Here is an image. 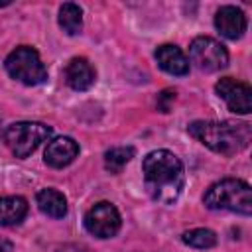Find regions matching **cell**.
Returning a JSON list of instances; mask_svg holds the SVG:
<instances>
[{
  "instance_id": "obj_1",
  "label": "cell",
  "mask_w": 252,
  "mask_h": 252,
  "mask_svg": "<svg viewBox=\"0 0 252 252\" xmlns=\"http://www.w3.org/2000/svg\"><path fill=\"white\" fill-rule=\"evenodd\" d=\"M144 183L150 197L158 203H173L185 185V173L181 159L169 150H154L142 163Z\"/></svg>"
},
{
  "instance_id": "obj_2",
  "label": "cell",
  "mask_w": 252,
  "mask_h": 252,
  "mask_svg": "<svg viewBox=\"0 0 252 252\" xmlns=\"http://www.w3.org/2000/svg\"><path fill=\"white\" fill-rule=\"evenodd\" d=\"M187 132L197 138L209 150L232 156L242 152L250 142V126L248 124H232V122H213V120H197L187 126Z\"/></svg>"
},
{
  "instance_id": "obj_3",
  "label": "cell",
  "mask_w": 252,
  "mask_h": 252,
  "mask_svg": "<svg viewBox=\"0 0 252 252\" xmlns=\"http://www.w3.org/2000/svg\"><path fill=\"white\" fill-rule=\"evenodd\" d=\"M203 203L213 211L252 215V189L242 179H220L207 189Z\"/></svg>"
},
{
  "instance_id": "obj_4",
  "label": "cell",
  "mask_w": 252,
  "mask_h": 252,
  "mask_svg": "<svg viewBox=\"0 0 252 252\" xmlns=\"http://www.w3.org/2000/svg\"><path fill=\"white\" fill-rule=\"evenodd\" d=\"M51 136V128L41 122H14L4 130V142L16 158H28Z\"/></svg>"
},
{
  "instance_id": "obj_5",
  "label": "cell",
  "mask_w": 252,
  "mask_h": 252,
  "mask_svg": "<svg viewBox=\"0 0 252 252\" xmlns=\"http://www.w3.org/2000/svg\"><path fill=\"white\" fill-rule=\"evenodd\" d=\"M6 71L24 85H41L47 79V69L41 63L39 53L28 45L16 47L6 57Z\"/></svg>"
},
{
  "instance_id": "obj_6",
  "label": "cell",
  "mask_w": 252,
  "mask_h": 252,
  "mask_svg": "<svg viewBox=\"0 0 252 252\" xmlns=\"http://www.w3.org/2000/svg\"><path fill=\"white\" fill-rule=\"evenodd\" d=\"M189 59L197 69H201L205 73H215L228 65V51L217 39L201 35L191 41Z\"/></svg>"
},
{
  "instance_id": "obj_7",
  "label": "cell",
  "mask_w": 252,
  "mask_h": 252,
  "mask_svg": "<svg viewBox=\"0 0 252 252\" xmlns=\"http://www.w3.org/2000/svg\"><path fill=\"white\" fill-rule=\"evenodd\" d=\"M85 228L96 238H110L120 228V215L114 205L100 201L85 215Z\"/></svg>"
},
{
  "instance_id": "obj_8",
  "label": "cell",
  "mask_w": 252,
  "mask_h": 252,
  "mask_svg": "<svg viewBox=\"0 0 252 252\" xmlns=\"http://www.w3.org/2000/svg\"><path fill=\"white\" fill-rule=\"evenodd\" d=\"M215 91L232 112L248 114L252 110V89L246 83H240L232 77H222L220 81H217Z\"/></svg>"
},
{
  "instance_id": "obj_9",
  "label": "cell",
  "mask_w": 252,
  "mask_h": 252,
  "mask_svg": "<svg viewBox=\"0 0 252 252\" xmlns=\"http://www.w3.org/2000/svg\"><path fill=\"white\" fill-rule=\"evenodd\" d=\"M215 26L220 32V35L228 39H238L246 32V16L236 6H222L217 10Z\"/></svg>"
},
{
  "instance_id": "obj_10",
  "label": "cell",
  "mask_w": 252,
  "mask_h": 252,
  "mask_svg": "<svg viewBox=\"0 0 252 252\" xmlns=\"http://www.w3.org/2000/svg\"><path fill=\"white\" fill-rule=\"evenodd\" d=\"M79 154V146L73 138L69 136H59V138H53L47 148H45V154H43V159L47 165L51 167H65L69 165Z\"/></svg>"
},
{
  "instance_id": "obj_11",
  "label": "cell",
  "mask_w": 252,
  "mask_h": 252,
  "mask_svg": "<svg viewBox=\"0 0 252 252\" xmlns=\"http://www.w3.org/2000/svg\"><path fill=\"white\" fill-rule=\"evenodd\" d=\"M156 59L158 65L171 75H187L189 73V59L185 57V53L171 43H163L156 49Z\"/></svg>"
},
{
  "instance_id": "obj_12",
  "label": "cell",
  "mask_w": 252,
  "mask_h": 252,
  "mask_svg": "<svg viewBox=\"0 0 252 252\" xmlns=\"http://www.w3.org/2000/svg\"><path fill=\"white\" fill-rule=\"evenodd\" d=\"M65 81L75 91H87L94 83V69L85 57H73L65 67Z\"/></svg>"
},
{
  "instance_id": "obj_13",
  "label": "cell",
  "mask_w": 252,
  "mask_h": 252,
  "mask_svg": "<svg viewBox=\"0 0 252 252\" xmlns=\"http://www.w3.org/2000/svg\"><path fill=\"white\" fill-rule=\"evenodd\" d=\"M35 201L39 211L51 219H61L67 215V199L57 189H41L35 195Z\"/></svg>"
},
{
  "instance_id": "obj_14",
  "label": "cell",
  "mask_w": 252,
  "mask_h": 252,
  "mask_svg": "<svg viewBox=\"0 0 252 252\" xmlns=\"http://www.w3.org/2000/svg\"><path fill=\"white\" fill-rule=\"evenodd\" d=\"M28 215V201L24 197H0V226H12Z\"/></svg>"
},
{
  "instance_id": "obj_15",
  "label": "cell",
  "mask_w": 252,
  "mask_h": 252,
  "mask_svg": "<svg viewBox=\"0 0 252 252\" xmlns=\"http://www.w3.org/2000/svg\"><path fill=\"white\" fill-rule=\"evenodd\" d=\"M59 26L65 33L77 35L83 30V10L73 2H65L59 8Z\"/></svg>"
},
{
  "instance_id": "obj_16",
  "label": "cell",
  "mask_w": 252,
  "mask_h": 252,
  "mask_svg": "<svg viewBox=\"0 0 252 252\" xmlns=\"http://www.w3.org/2000/svg\"><path fill=\"white\" fill-rule=\"evenodd\" d=\"M134 158V148L122 146V148H112L104 154V167L110 173H120L122 167Z\"/></svg>"
},
{
  "instance_id": "obj_17",
  "label": "cell",
  "mask_w": 252,
  "mask_h": 252,
  "mask_svg": "<svg viewBox=\"0 0 252 252\" xmlns=\"http://www.w3.org/2000/svg\"><path fill=\"white\" fill-rule=\"evenodd\" d=\"M181 240L193 248H213L217 244V234L209 228H193L183 232Z\"/></svg>"
},
{
  "instance_id": "obj_18",
  "label": "cell",
  "mask_w": 252,
  "mask_h": 252,
  "mask_svg": "<svg viewBox=\"0 0 252 252\" xmlns=\"http://www.w3.org/2000/svg\"><path fill=\"white\" fill-rule=\"evenodd\" d=\"M173 98H175V91H163V93H159V96H158V108L161 112H167L169 110V102Z\"/></svg>"
},
{
  "instance_id": "obj_19",
  "label": "cell",
  "mask_w": 252,
  "mask_h": 252,
  "mask_svg": "<svg viewBox=\"0 0 252 252\" xmlns=\"http://www.w3.org/2000/svg\"><path fill=\"white\" fill-rule=\"evenodd\" d=\"M0 252H14L12 242L8 238H4V236H0Z\"/></svg>"
}]
</instances>
